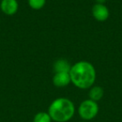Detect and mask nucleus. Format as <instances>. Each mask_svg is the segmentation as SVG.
I'll return each mask as SVG.
<instances>
[{"label": "nucleus", "instance_id": "39448f33", "mask_svg": "<svg viewBox=\"0 0 122 122\" xmlns=\"http://www.w3.org/2000/svg\"><path fill=\"white\" fill-rule=\"evenodd\" d=\"M0 9L5 15H14L19 10V3L17 0H1Z\"/></svg>", "mask_w": 122, "mask_h": 122}, {"label": "nucleus", "instance_id": "1a4fd4ad", "mask_svg": "<svg viewBox=\"0 0 122 122\" xmlns=\"http://www.w3.org/2000/svg\"><path fill=\"white\" fill-rule=\"evenodd\" d=\"M50 115H49L48 111H40L38 112L33 119V122H52Z\"/></svg>", "mask_w": 122, "mask_h": 122}, {"label": "nucleus", "instance_id": "f03ea898", "mask_svg": "<svg viewBox=\"0 0 122 122\" xmlns=\"http://www.w3.org/2000/svg\"><path fill=\"white\" fill-rule=\"evenodd\" d=\"M48 113L54 122H68L75 114V106L71 100L66 97H59L49 105Z\"/></svg>", "mask_w": 122, "mask_h": 122}, {"label": "nucleus", "instance_id": "7ed1b4c3", "mask_svg": "<svg viewBox=\"0 0 122 122\" xmlns=\"http://www.w3.org/2000/svg\"><path fill=\"white\" fill-rule=\"evenodd\" d=\"M99 105L97 102L90 99L85 100L80 104L77 112L78 115L84 121H89L97 116L99 113Z\"/></svg>", "mask_w": 122, "mask_h": 122}, {"label": "nucleus", "instance_id": "f257e3e1", "mask_svg": "<svg viewBox=\"0 0 122 122\" xmlns=\"http://www.w3.org/2000/svg\"><path fill=\"white\" fill-rule=\"evenodd\" d=\"M71 83L80 90H88L95 85L96 70L91 63L81 60L71 65L70 70Z\"/></svg>", "mask_w": 122, "mask_h": 122}, {"label": "nucleus", "instance_id": "20e7f679", "mask_svg": "<svg viewBox=\"0 0 122 122\" xmlns=\"http://www.w3.org/2000/svg\"><path fill=\"white\" fill-rule=\"evenodd\" d=\"M92 16L99 22H105L110 16V10L105 4H95L92 7Z\"/></svg>", "mask_w": 122, "mask_h": 122}, {"label": "nucleus", "instance_id": "9b49d317", "mask_svg": "<svg viewBox=\"0 0 122 122\" xmlns=\"http://www.w3.org/2000/svg\"><path fill=\"white\" fill-rule=\"evenodd\" d=\"M106 1L107 0H95L96 4H105Z\"/></svg>", "mask_w": 122, "mask_h": 122}, {"label": "nucleus", "instance_id": "6e6552de", "mask_svg": "<svg viewBox=\"0 0 122 122\" xmlns=\"http://www.w3.org/2000/svg\"><path fill=\"white\" fill-rule=\"evenodd\" d=\"M104 96V90L102 87L99 85H93L90 88L89 91V99L92 100L95 102H98L103 98Z\"/></svg>", "mask_w": 122, "mask_h": 122}, {"label": "nucleus", "instance_id": "f8f14e48", "mask_svg": "<svg viewBox=\"0 0 122 122\" xmlns=\"http://www.w3.org/2000/svg\"><path fill=\"white\" fill-rule=\"evenodd\" d=\"M83 122H86V121H83Z\"/></svg>", "mask_w": 122, "mask_h": 122}, {"label": "nucleus", "instance_id": "9d476101", "mask_svg": "<svg viewBox=\"0 0 122 122\" xmlns=\"http://www.w3.org/2000/svg\"><path fill=\"white\" fill-rule=\"evenodd\" d=\"M28 4L34 10H40L45 5L46 0H28Z\"/></svg>", "mask_w": 122, "mask_h": 122}, {"label": "nucleus", "instance_id": "0eeeda50", "mask_svg": "<svg viewBox=\"0 0 122 122\" xmlns=\"http://www.w3.org/2000/svg\"><path fill=\"white\" fill-rule=\"evenodd\" d=\"M70 69H71V65L65 59H57L54 64V70L55 73H59V72L70 73Z\"/></svg>", "mask_w": 122, "mask_h": 122}, {"label": "nucleus", "instance_id": "423d86ee", "mask_svg": "<svg viewBox=\"0 0 122 122\" xmlns=\"http://www.w3.org/2000/svg\"><path fill=\"white\" fill-rule=\"evenodd\" d=\"M71 83L70 73L68 72H59L55 73L53 76V84L58 88L66 87Z\"/></svg>", "mask_w": 122, "mask_h": 122}]
</instances>
